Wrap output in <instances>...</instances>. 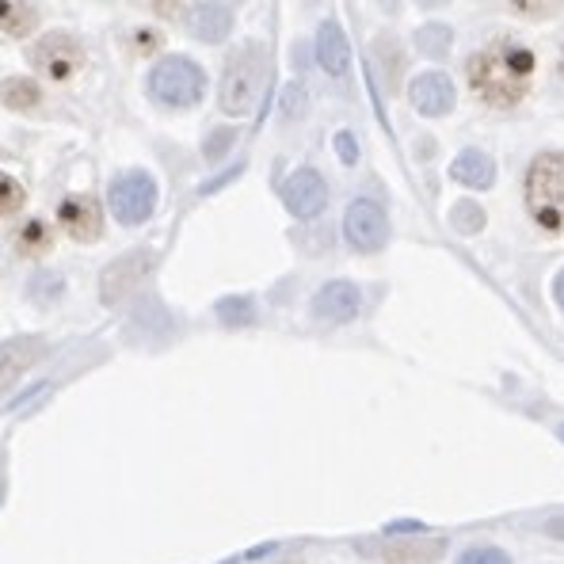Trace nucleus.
Returning <instances> with one entry per match:
<instances>
[{
  "label": "nucleus",
  "mask_w": 564,
  "mask_h": 564,
  "mask_svg": "<svg viewBox=\"0 0 564 564\" xmlns=\"http://www.w3.org/2000/svg\"><path fill=\"white\" fill-rule=\"evenodd\" d=\"M534 50H527L516 39H500V43H488L477 57H469V85L473 93L485 99L488 107H516L527 99L530 80H534Z\"/></svg>",
  "instance_id": "nucleus-1"
},
{
  "label": "nucleus",
  "mask_w": 564,
  "mask_h": 564,
  "mask_svg": "<svg viewBox=\"0 0 564 564\" xmlns=\"http://www.w3.org/2000/svg\"><path fill=\"white\" fill-rule=\"evenodd\" d=\"M263 80H268V50L260 43H245L226 57V69H221L218 85V104L226 115H248L256 107V99L263 93Z\"/></svg>",
  "instance_id": "nucleus-2"
},
{
  "label": "nucleus",
  "mask_w": 564,
  "mask_h": 564,
  "mask_svg": "<svg viewBox=\"0 0 564 564\" xmlns=\"http://www.w3.org/2000/svg\"><path fill=\"white\" fill-rule=\"evenodd\" d=\"M527 214L545 234H564V153H542L527 169Z\"/></svg>",
  "instance_id": "nucleus-3"
},
{
  "label": "nucleus",
  "mask_w": 564,
  "mask_h": 564,
  "mask_svg": "<svg viewBox=\"0 0 564 564\" xmlns=\"http://www.w3.org/2000/svg\"><path fill=\"white\" fill-rule=\"evenodd\" d=\"M206 93V73L198 69L191 57H164V62L153 65L149 73V96L161 107H172V111H184V107H195Z\"/></svg>",
  "instance_id": "nucleus-4"
},
{
  "label": "nucleus",
  "mask_w": 564,
  "mask_h": 564,
  "mask_svg": "<svg viewBox=\"0 0 564 564\" xmlns=\"http://www.w3.org/2000/svg\"><path fill=\"white\" fill-rule=\"evenodd\" d=\"M28 62L39 77L54 80V85H65V80H73L88 65V50L73 31H46V35H39L35 43H31Z\"/></svg>",
  "instance_id": "nucleus-5"
},
{
  "label": "nucleus",
  "mask_w": 564,
  "mask_h": 564,
  "mask_svg": "<svg viewBox=\"0 0 564 564\" xmlns=\"http://www.w3.org/2000/svg\"><path fill=\"white\" fill-rule=\"evenodd\" d=\"M107 206H111L115 221L122 226H141L149 214L156 210V184L149 172H122L115 176L111 191H107Z\"/></svg>",
  "instance_id": "nucleus-6"
},
{
  "label": "nucleus",
  "mask_w": 564,
  "mask_h": 564,
  "mask_svg": "<svg viewBox=\"0 0 564 564\" xmlns=\"http://www.w3.org/2000/svg\"><path fill=\"white\" fill-rule=\"evenodd\" d=\"M344 237L355 252H378L389 240V218L375 198H355L344 214Z\"/></svg>",
  "instance_id": "nucleus-7"
},
{
  "label": "nucleus",
  "mask_w": 564,
  "mask_h": 564,
  "mask_svg": "<svg viewBox=\"0 0 564 564\" xmlns=\"http://www.w3.org/2000/svg\"><path fill=\"white\" fill-rule=\"evenodd\" d=\"M153 260H156V256L149 252V248H138V252H127L122 260L107 263L104 279H99V297H104L107 305L127 302V297L134 294L141 282L149 279V271H153Z\"/></svg>",
  "instance_id": "nucleus-8"
},
{
  "label": "nucleus",
  "mask_w": 564,
  "mask_h": 564,
  "mask_svg": "<svg viewBox=\"0 0 564 564\" xmlns=\"http://www.w3.org/2000/svg\"><path fill=\"white\" fill-rule=\"evenodd\" d=\"M57 226L77 245H93L104 237V206L93 195H65L57 203Z\"/></svg>",
  "instance_id": "nucleus-9"
},
{
  "label": "nucleus",
  "mask_w": 564,
  "mask_h": 564,
  "mask_svg": "<svg viewBox=\"0 0 564 564\" xmlns=\"http://www.w3.org/2000/svg\"><path fill=\"white\" fill-rule=\"evenodd\" d=\"M46 359V339L43 336H15L0 344V393L15 386L31 367Z\"/></svg>",
  "instance_id": "nucleus-10"
},
{
  "label": "nucleus",
  "mask_w": 564,
  "mask_h": 564,
  "mask_svg": "<svg viewBox=\"0 0 564 564\" xmlns=\"http://www.w3.org/2000/svg\"><path fill=\"white\" fill-rule=\"evenodd\" d=\"M282 203L294 218H317L328 206V184L321 180V172L313 169H297L294 176L282 187Z\"/></svg>",
  "instance_id": "nucleus-11"
},
{
  "label": "nucleus",
  "mask_w": 564,
  "mask_h": 564,
  "mask_svg": "<svg viewBox=\"0 0 564 564\" xmlns=\"http://www.w3.org/2000/svg\"><path fill=\"white\" fill-rule=\"evenodd\" d=\"M359 286L351 282H328L317 297H313V317L328 321V325H347V321L359 313Z\"/></svg>",
  "instance_id": "nucleus-12"
},
{
  "label": "nucleus",
  "mask_w": 564,
  "mask_h": 564,
  "mask_svg": "<svg viewBox=\"0 0 564 564\" xmlns=\"http://www.w3.org/2000/svg\"><path fill=\"white\" fill-rule=\"evenodd\" d=\"M187 28L198 43H221L234 31V12L221 0H198L187 12Z\"/></svg>",
  "instance_id": "nucleus-13"
},
{
  "label": "nucleus",
  "mask_w": 564,
  "mask_h": 564,
  "mask_svg": "<svg viewBox=\"0 0 564 564\" xmlns=\"http://www.w3.org/2000/svg\"><path fill=\"white\" fill-rule=\"evenodd\" d=\"M409 99L423 115H446L454 107V85L443 73H423V77L412 80Z\"/></svg>",
  "instance_id": "nucleus-14"
},
{
  "label": "nucleus",
  "mask_w": 564,
  "mask_h": 564,
  "mask_svg": "<svg viewBox=\"0 0 564 564\" xmlns=\"http://www.w3.org/2000/svg\"><path fill=\"white\" fill-rule=\"evenodd\" d=\"M43 12L35 0H0V31L8 39H39Z\"/></svg>",
  "instance_id": "nucleus-15"
},
{
  "label": "nucleus",
  "mask_w": 564,
  "mask_h": 564,
  "mask_svg": "<svg viewBox=\"0 0 564 564\" xmlns=\"http://www.w3.org/2000/svg\"><path fill=\"white\" fill-rule=\"evenodd\" d=\"M43 99H46L43 85L35 77H28V73H15V77L0 80V107H8V111L31 115L43 107Z\"/></svg>",
  "instance_id": "nucleus-16"
},
{
  "label": "nucleus",
  "mask_w": 564,
  "mask_h": 564,
  "mask_svg": "<svg viewBox=\"0 0 564 564\" xmlns=\"http://www.w3.org/2000/svg\"><path fill=\"white\" fill-rule=\"evenodd\" d=\"M317 62L325 65V73L332 77H344L347 65H351V46H347V35L339 31V23H321L317 31Z\"/></svg>",
  "instance_id": "nucleus-17"
},
{
  "label": "nucleus",
  "mask_w": 564,
  "mask_h": 564,
  "mask_svg": "<svg viewBox=\"0 0 564 564\" xmlns=\"http://www.w3.org/2000/svg\"><path fill=\"white\" fill-rule=\"evenodd\" d=\"M12 248L23 260H43V256L54 252V229H50L43 218H28L12 234Z\"/></svg>",
  "instance_id": "nucleus-18"
},
{
  "label": "nucleus",
  "mask_w": 564,
  "mask_h": 564,
  "mask_svg": "<svg viewBox=\"0 0 564 564\" xmlns=\"http://www.w3.org/2000/svg\"><path fill=\"white\" fill-rule=\"evenodd\" d=\"M451 176L466 187L485 191V187H492V180H496V164H492V156L480 153V149H466V153H458V161L451 164Z\"/></svg>",
  "instance_id": "nucleus-19"
},
{
  "label": "nucleus",
  "mask_w": 564,
  "mask_h": 564,
  "mask_svg": "<svg viewBox=\"0 0 564 564\" xmlns=\"http://www.w3.org/2000/svg\"><path fill=\"white\" fill-rule=\"evenodd\" d=\"M28 206V191L15 176H8V172H0V218H15V214Z\"/></svg>",
  "instance_id": "nucleus-20"
},
{
  "label": "nucleus",
  "mask_w": 564,
  "mask_h": 564,
  "mask_svg": "<svg viewBox=\"0 0 564 564\" xmlns=\"http://www.w3.org/2000/svg\"><path fill=\"white\" fill-rule=\"evenodd\" d=\"M451 28H443V23H427V28L416 35V46L423 50L427 57H443L446 50H451Z\"/></svg>",
  "instance_id": "nucleus-21"
},
{
  "label": "nucleus",
  "mask_w": 564,
  "mask_h": 564,
  "mask_svg": "<svg viewBox=\"0 0 564 564\" xmlns=\"http://www.w3.org/2000/svg\"><path fill=\"white\" fill-rule=\"evenodd\" d=\"M161 43H164V35L153 28H138L134 35H130V50H134L138 57H153L156 50H161Z\"/></svg>",
  "instance_id": "nucleus-22"
},
{
  "label": "nucleus",
  "mask_w": 564,
  "mask_h": 564,
  "mask_svg": "<svg viewBox=\"0 0 564 564\" xmlns=\"http://www.w3.org/2000/svg\"><path fill=\"white\" fill-rule=\"evenodd\" d=\"M564 0H511V8H516L519 15H527V20H545V15H553Z\"/></svg>",
  "instance_id": "nucleus-23"
},
{
  "label": "nucleus",
  "mask_w": 564,
  "mask_h": 564,
  "mask_svg": "<svg viewBox=\"0 0 564 564\" xmlns=\"http://www.w3.org/2000/svg\"><path fill=\"white\" fill-rule=\"evenodd\" d=\"M458 564H511V561H508V553L496 550V545H477V550L462 553Z\"/></svg>",
  "instance_id": "nucleus-24"
},
{
  "label": "nucleus",
  "mask_w": 564,
  "mask_h": 564,
  "mask_svg": "<svg viewBox=\"0 0 564 564\" xmlns=\"http://www.w3.org/2000/svg\"><path fill=\"white\" fill-rule=\"evenodd\" d=\"M218 313L229 321V325H245V321H252V305L240 302V297H234V302H221Z\"/></svg>",
  "instance_id": "nucleus-25"
},
{
  "label": "nucleus",
  "mask_w": 564,
  "mask_h": 564,
  "mask_svg": "<svg viewBox=\"0 0 564 564\" xmlns=\"http://www.w3.org/2000/svg\"><path fill=\"white\" fill-rule=\"evenodd\" d=\"M454 214H458V218H454V221H458L462 229H480V221H485V218H480V210H477V206H469V203H462Z\"/></svg>",
  "instance_id": "nucleus-26"
},
{
  "label": "nucleus",
  "mask_w": 564,
  "mask_h": 564,
  "mask_svg": "<svg viewBox=\"0 0 564 564\" xmlns=\"http://www.w3.org/2000/svg\"><path fill=\"white\" fill-rule=\"evenodd\" d=\"M153 12L161 20H180L184 15V0H153Z\"/></svg>",
  "instance_id": "nucleus-27"
},
{
  "label": "nucleus",
  "mask_w": 564,
  "mask_h": 564,
  "mask_svg": "<svg viewBox=\"0 0 564 564\" xmlns=\"http://www.w3.org/2000/svg\"><path fill=\"white\" fill-rule=\"evenodd\" d=\"M545 534L561 538V542H564V519H550V522H545Z\"/></svg>",
  "instance_id": "nucleus-28"
},
{
  "label": "nucleus",
  "mask_w": 564,
  "mask_h": 564,
  "mask_svg": "<svg viewBox=\"0 0 564 564\" xmlns=\"http://www.w3.org/2000/svg\"><path fill=\"white\" fill-rule=\"evenodd\" d=\"M339 149H344V161H355V141L347 134H339Z\"/></svg>",
  "instance_id": "nucleus-29"
},
{
  "label": "nucleus",
  "mask_w": 564,
  "mask_h": 564,
  "mask_svg": "<svg viewBox=\"0 0 564 564\" xmlns=\"http://www.w3.org/2000/svg\"><path fill=\"white\" fill-rule=\"evenodd\" d=\"M557 302L564 305V271H561V275H557Z\"/></svg>",
  "instance_id": "nucleus-30"
},
{
  "label": "nucleus",
  "mask_w": 564,
  "mask_h": 564,
  "mask_svg": "<svg viewBox=\"0 0 564 564\" xmlns=\"http://www.w3.org/2000/svg\"><path fill=\"white\" fill-rule=\"evenodd\" d=\"M423 8H438V4H446V0H420Z\"/></svg>",
  "instance_id": "nucleus-31"
},
{
  "label": "nucleus",
  "mask_w": 564,
  "mask_h": 564,
  "mask_svg": "<svg viewBox=\"0 0 564 564\" xmlns=\"http://www.w3.org/2000/svg\"><path fill=\"white\" fill-rule=\"evenodd\" d=\"M561 438H564V427H561Z\"/></svg>",
  "instance_id": "nucleus-32"
}]
</instances>
